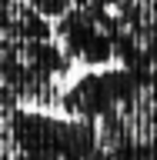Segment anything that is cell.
Instances as JSON below:
<instances>
[{
    "mask_svg": "<svg viewBox=\"0 0 157 160\" xmlns=\"http://www.w3.org/2000/svg\"><path fill=\"white\" fill-rule=\"evenodd\" d=\"M27 3L37 10L40 17H64L74 0H27Z\"/></svg>",
    "mask_w": 157,
    "mask_h": 160,
    "instance_id": "1",
    "label": "cell"
}]
</instances>
